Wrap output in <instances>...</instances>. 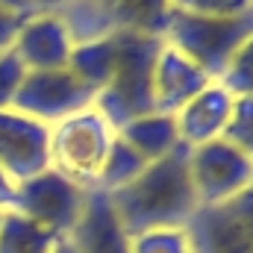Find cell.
I'll return each mask as SVG.
<instances>
[{"label":"cell","instance_id":"7402d4cb","mask_svg":"<svg viewBox=\"0 0 253 253\" xmlns=\"http://www.w3.org/2000/svg\"><path fill=\"white\" fill-rule=\"evenodd\" d=\"M171 9L212 18H236L253 9V0H171Z\"/></svg>","mask_w":253,"mask_h":253},{"label":"cell","instance_id":"d4e9b609","mask_svg":"<svg viewBox=\"0 0 253 253\" xmlns=\"http://www.w3.org/2000/svg\"><path fill=\"white\" fill-rule=\"evenodd\" d=\"M30 3H33L36 12H56V15H62L65 9H71L77 0H30Z\"/></svg>","mask_w":253,"mask_h":253},{"label":"cell","instance_id":"484cf974","mask_svg":"<svg viewBox=\"0 0 253 253\" xmlns=\"http://www.w3.org/2000/svg\"><path fill=\"white\" fill-rule=\"evenodd\" d=\"M0 9L15 12V15H24V18L36 15V9H33V3H30V0H0Z\"/></svg>","mask_w":253,"mask_h":253},{"label":"cell","instance_id":"52a82bcc","mask_svg":"<svg viewBox=\"0 0 253 253\" xmlns=\"http://www.w3.org/2000/svg\"><path fill=\"white\" fill-rule=\"evenodd\" d=\"M189 174L200 209L224 206L253 189V162L224 138L191 147Z\"/></svg>","mask_w":253,"mask_h":253},{"label":"cell","instance_id":"9a60e30c","mask_svg":"<svg viewBox=\"0 0 253 253\" xmlns=\"http://www.w3.org/2000/svg\"><path fill=\"white\" fill-rule=\"evenodd\" d=\"M115 132H118L121 141H126V144H129L135 153H141L147 162L162 159L165 153H171V150L180 144L174 115H162V112L138 115V118L121 124Z\"/></svg>","mask_w":253,"mask_h":253},{"label":"cell","instance_id":"2e32d148","mask_svg":"<svg viewBox=\"0 0 253 253\" xmlns=\"http://www.w3.org/2000/svg\"><path fill=\"white\" fill-rule=\"evenodd\" d=\"M59 239L65 236L44 230L12 209H3L0 215V253H53Z\"/></svg>","mask_w":253,"mask_h":253},{"label":"cell","instance_id":"44dd1931","mask_svg":"<svg viewBox=\"0 0 253 253\" xmlns=\"http://www.w3.org/2000/svg\"><path fill=\"white\" fill-rule=\"evenodd\" d=\"M218 83L233 97H253V36H248L245 44L233 53V59L227 62Z\"/></svg>","mask_w":253,"mask_h":253},{"label":"cell","instance_id":"7c38bea8","mask_svg":"<svg viewBox=\"0 0 253 253\" xmlns=\"http://www.w3.org/2000/svg\"><path fill=\"white\" fill-rule=\"evenodd\" d=\"M212 80L191 62L189 56H183L177 47H171L168 42L159 44L153 74H150V97H153V112L162 115H177L194 94H200Z\"/></svg>","mask_w":253,"mask_h":253},{"label":"cell","instance_id":"277c9868","mask_svg":"<svg viewBox=\"0 0 253 253\" xmlns=\"http://www.w3.org/2000/svg\"><path fill=\"white\" fill-rule=\"evenodd\" d=\"M115 141V126L103 118L94 106L80 109L62 121L50 124V168L68 177L80 189H97L103 162L109 156V147Z\"/></svg>","mask_w":253,"mask_h":253},{"label":"cell","instance_id":"d6986e66","mask_svg":"<svg viewBox=\"0 0 253 253\" xmlns=\"http://www.w3.org/2000/svg\"><path fill=\"white\" fill-rule=\"evenodd\" d=\"M129 253H194V245L186 227L147 230V233L129 236Z\"/></svg>","mask_w":253,"mask_h":253},{"label":"cell","instance_id":"ba28073f","mask_svg":"<svg viewBox=\"0 0 253 253\" xmlns=\"http://www.w3.org/2000/svg\"><path fill=\"white\" fill-rule=\"evenodd\" d=\"M91 103H94V88L85 85L74 71L56 68V71H27L15 91L12 109L50 126L80 109H88Z\"/></svg>","mask_w":253,"mask_h":253},{"label":"cell","instance_id":"cb8c5ba5","mask_svg":"<svg viewBox=\"0 0 253 253\" xmlns=\"http://www.w3.org/2000/svg\"><path fill=\"white\" fill-rule=\"evenodd\" d=\"M24 21H27L24 15H15V12L0 9V53H6L12 47V42H15V36H18V30H21Z\"/></svg>","mask_w":253,"mask_h":253},{"label":"cell","instance_id":"9c48e42d","mask_svg":"<svg viewBox=\"0 0 253 253\" xmlns=\"http://www.w3.org/2000/svg\"><path fill=\"white\" fill-rule=\"evenodd\" d=\"M186 230L194 253H253V189L224 206L197 209Z\"/></svg>","mask_w":253,"mask_h":253},{"label":"cell","instance_id":"4316f807","mask_svg":"<svg viewBox=\"0 0 253 253\" xmlns=\"http://www.w3.org/2000/svg\"><path fill=\"white\" fill-rule=\"evenodd\" d=\"M12 194H15V183L0 171V212L12 206Z\"/></svg>","mask_w":253,"mask_h":253},{"label":"cell","instance_id":"e0dca14e","mask_svg":"<svg viewBox=\"0 0 253 253\" xmlns=\"http://www.w3.org/2000/svg\"><path fill=\"white\" fill-rule=\"evenodd\" d=\"M115 68V44H112V33L100 36V39H85L77 42L68 59V71H74L85 85L94 88V94L109 83Z\"/></svg>","mask_w":253,"mask_h":253},{"label":"cell","instance_id":"7a4b0ae2","mask_svg":"<svg viewBox=\"0 0 253 253\" xmlns=\"http://www.w3.org/2000/svg\"><path fill=\"white\" fill-rule=\"evenodd\" d=\"M115 44V68L109 83L94 94V109L103 112L109 124L118 126L153 112V97H150V74L153 62L162 44V36H144V33H112Z\"/></svg>","mask_w":253,"mask_h":253},{"label":"cell","instance_id":"5b68a950","mask_svg":"<svg viewBox=\"0 0 253 253\" xmlns=\"http://www.w3.org/2000/svg\"><path fill=\"white\" fill-rule=\"evenodd\" d=\"M171 0H77L62 18L77 42L100 39L115 30L162 36Z\"/></svg>","mask_w":253,"mask_h":253},{"label":"cell","instance_id":"30bf717a","mask_svg":"<svg viewBox=\"0 0 253 253\" xmlns=\"http://www.w3.org/2000/svg\"><path fill=\"white\" fill-rule=\"evenodd\" d=\"M50 126L18 112L0 109V171L12 183H24L50 168Z\"/></svg>","mask_w":253,"mask_h":253},{"label":"cell","instance_id":"8fae6325","mask_svg":"<svg viewBox=\"0 0 253 253\" xmlns=\"http://www.w3.org/2000/svg\"><path fill=\"white\" fill-rule=\"evenodd\" d=\"M12 50L27 71H56V68H68L74 36L62 15L36 12L21 24Z\"/></svg>","mask_w":253,"mask_h":253},{"label":"cell","instance_id":"4fadbf2b","mask_svg":"<svg viewBox=\"0 0 253 253\" xmlns=\"http://www.w3.org/2000/svg\"><path fill=\"white\" fill-rule=\"evenodd\" d=\"M230 109H233V94L218 80H212L200 94H194L174 115L180 141L189 144V147H200L206 141L221 138L224 124L230 118Z\"/></svg>","mask_w":253,"mask_h":253},{"label":"cell","instance_id":"3957f363","mask_svg":"<svg viewBox=\"0 0 253 253\" xmlns=\"http://www.w3.org/2000/svg\"><path fill=\"white\" fill-rule=\"evenodd\" d=\"M248 36H253V9L236 18H212L171 9L162 30V42L189 56L209 80H218L224 74L227 62Z\"/></svg>","mask_w":253,"mask_h":253},{"label":"cell","instance_id":"ffe728a7","mask_svg":"<svg viewBox=\"0 0 253 253\" xmlns=\"http://www.w3.org/2000/svg\"><path fill=\"white\" fill-rule=\"evenodd\" d=\"M221 138L253 162V97H233V109Z\"/></svg>","mask_w":253,"mask_h":253},{"label":"cell","instance_id":"6da1fadb","mask_svg":"<svg viewBox=\"0 0 253 253\" xmlns=\"http://www.w3.org/2000/svg\"><path fill=\"white\" fill-rule=\"evenodd\" d=\"M189 153L191 147L180 141L171 153L150 162L129 186L109 194V203L126 236L189 227L200 209L189 174Z\"/></svg>","mask_w":253,"mask_h":253},{"label":"cell","instance_id":"83f0119b","mask_svg":"<svg viewBox=\"0 0 253 253\" xmlns=\"http://www.w3.org/2000/svg\"><path fill=\"white\" fill-rule=\"evenodd\" d=\"M53 253H80V248L65 236V239H59V245H56V251H53Z\"/></svg>","mask_w":253,"mask_h":253},{"label":"cell","instance_id":"f1b7e54d","mask_svg":"<svg viewBox=\"0 0 253 253\" xmlns=\"http://www.w3.org/2000/svg\"><path fill=\"white\" fill-rule=\"evenodd\" d=\"M0 215H3V212H0Z\"/></svg>","mask_w":253,"mask_h":253},{"label":"cell","instance_id":"603a6c76","mask_svg":"<svg viewBox=\"0 0 253 253\" xmlns=\"http://www.w3.org/2000/svg\"><path fill=\"white\" fill-rule=\"evenodd\" d=\"M27 68L21 65V59L15 56V50L9 47L6 53H0V109H9L15 100V91L24 80Z\"/></svg>","mask_w":253,"mask_h":253},{"label":"cell","instance_id":"5bb4252c","mask_svg":"<svg viewBox=\"0 0 253 253\" xmlns=\"http://www.w3.org/2000/svg\"><path fill=\"white\" fill-rule=\"evenodd\" d=\"M68 239L80 248V253H129V236L109 203V194L100 189L88 191L85 212Z\"/></svg>","mask_w":253,"mask_h":253},{"label":"cell","instance_id":"8992f818","mask_svg":"<svg viewBox=\"0 0 253 253\" xmlns=\"http://www.w3.org/2000/svg\"><path fill=\"white\" fill-rule=\"evenodd\" d=\"M85 203H88V191L56 174L53 168H47L24 183H15L9 209L42 224L56 236H71V230L85 212Z\"/></svg>","mask_w":253,"mask_h":253},{"label":"cell","instance_id":"ac0fdd59","mask_svg":"<svg viewBox=\"0 0 253 253\" xmlns=\"http://www.w3.org/2000/svg\"><path fill=\"white\" fill-rule=\"evenodd\" d=\"M147 165H150V162H147L141 153H135L126 141H121L118 132H115V141H112L109 156H106V162H103V171H100L97 189L106 191V194L124 189V186H129V183L147 168Z\"/></svg>","mask_w":253,"mask_h":253}]
</instances>
